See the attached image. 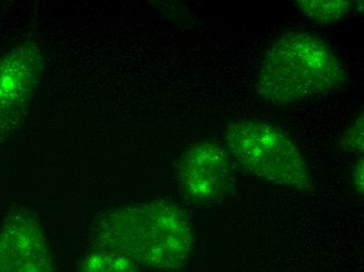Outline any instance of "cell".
Listing matches in <instances>:
<instances>
[{
  "label": "cell",
  "mask_w": 364,
  "mask_h": 272,
  "mask_svg": "<svg viewBox=\"0 0 364 272\" xmlns=\"http://www.w3.org/2000/svg\"><path fill=\"white\" fill-rule=\"evenodd\" d=\"M175 174L182 195L195 205H216L235 187V165L225 148L210 141L194 143L179 157Z\"/></svg>",
  "instance_id": "5"
},
{
  "label": "cell",
  "mask_w": 364,
  "mask_h": 272,
  "mask_svg": "<svg viewBox=\"0 0 364 272\" xmlns=\"http://www.w3.org/2000/svg\"><path fill=\"white\" fill-rule=\"evenodd\" d=\"M346 81L343 63L323 39L309 33L289 32L266 52L257 88L266 101L290 105L336 92Z\"/></svg>",
  "instance_id": "2"
},
{
  "label": "cell",
  "mask_w": 364,
  "mask_h": 272,
  "mask_svg": "<svg viewBox=\"0 0 364 272\" xmlns=\"http://www.w3.org/2000/svg\"><path fill=\"white\" fill-rule=\"evenodd\" d=\"M80 272H141V269L123 254L93 247L84 259Z\"/></svg>",
  "instance_id": "8"
},
{
  "label": "cell",
  "mask_w": 364,
  "mask_h": 272,
  "mask_svg": "<svg viewBox=\"0 0 364 272\" xmlns=\"http://www.w3.org/2000/svg\"><path fill=\"white\" fill-rule=\"evenodd\" d=\"M93 246L131 259L152 271H179L193 249L192 225L181 207L148 201L101 214L91 229Z\"/></svg>",
  "instance_id": "1"
},
{
  "label": "cell",
  "mask_w": 364,
  "mask_h": 272,
  "mask_svg": "<svg viewBox=\"0 0 364 272\" xmlns=\"http://www.w3.org/2000/svg\"><path fill=\"white\" fill-rule=\"evenodd\" d=\"M0 272H55L41 225L31 212L15 210L4 219L0 229Z\"/></svg>",
  "instance_id": "6"
},
{
  "label": "cell",
  "mask_w": 364,
  "mask_h": 272,
  "mask_svg": "<svg viewBox=\"0 0 364 272\" xmlns=\"http://www.w3.org/2000/svg\"><path fill=\"white\" fill-rule=\"evenodd\" d=\"M43 74V53L35 42L0 57V145L23 125Z\"/></svg>",
  "instance_id": "4"
},
{
  "label": "cell",
  "mask_w": 364,
  "mask_h": 272,
  "mask_svg": "<svg viewBox=\"0 0 364 272\" xmlns=\"http://www.w3.org/2000/svg\"><path fill=\"white\" fill-rule=\"evenodd\" d=\"M364 119L359 114L352 125L339 137V148L346 153H358L363 156L364 149Z\"/></svg>",
  "instance_id": "9"
},
{
  "label": "cell",
  "mask_w": 364,
  "mask_h": 272,
  "mask_svg": "<svg viewBox=\"0 0 364 272\" xmlns=\"http://www.w3.org/2000/svg\"><path fill=\"white\" fill-rule=\"evenodd\" d=\"M354 2L350 0H301L297 8L307 18L321 24H331L346 18Z\"/></svg>",
  "instance_id": "7"
},
{
  "label": "cell",
  "mask_w": 364,
  "mask_h": 272,
  "mask_svg": "<svg viewBox=\"0 0 364 272\" xmlns=\"http://www.w3.org/2000/svg\"><path fill=\"white\" fill-rule=\"evenodd\" d=\"M364 161L363 157L359 158L358 161L355 163L353 167L352 179H353V187H354L355 191L363 197L364 191Z\"/></svg>",
  "instance_id": "10"
},
{
  "label": "cell",
  "mask_w": 364,
  "mask_h": 272,
  "mask_svg": "<svg viewBox=\"0 0 364 272\" xmlns=\"http://www.w3.org/2000/svg\"><path fill=\"white\" fill-rule=\"evenodd\" d=\"M234 163L262 180L296 190L314 189L309 167L291 138L279 128L254 119H237L225 130Z\"/></svg>",
  "instance_id": "3"
}]
</instances>
